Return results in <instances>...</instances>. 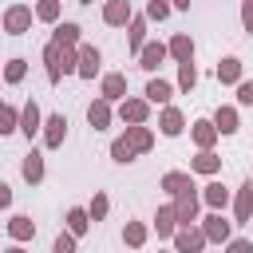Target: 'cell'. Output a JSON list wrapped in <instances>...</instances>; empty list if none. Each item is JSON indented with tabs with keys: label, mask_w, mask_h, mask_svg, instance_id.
<instances>
[{
	"label": "cell",
	"mask_w": 253,
	"mask_h": 253,
	"mask_svg": "<svg viewBox=\"0 0 253 253\" xmlns=\"http://www.w3.org/2000/svg\"><path fill=\"white\" fill-rule=\"evenodd\" d=\"M75 59H79V63H75V75H79V79H95L99 67H103V51H99L95 43H79V47H75Z\"/></svg>",
	"instance_id": "6da1fadb"
},
{
	"label": "cell",
	"mask_w": 253,
	"mask_h": 253,
	"mask_svg": "<svg viewBox=\"0 0 253 253\" xmlns=\"http://www.w3.org/2000/svg\"><path fill=\"white\" fill-rule=\"evenodd\" d=\"M170 241H174V253H202V249H206L202 225H178Z\"/></svg>",
	"instance_id": "7a4b0ae2"
},
{
	"label": "cell",
	"mask_w": 253,
	"mask_h": 253,
	"mask_svg": "<svg viewBox=\"0 0 253 253\" xmlns=\"http://www.w3.org/2000/svg\"><path fill=\"white\" fill-rule=\"evenodd\" d=\"M32 20H36V16H32V8H28V4H12V8L4 12V20H0V24H4V32H8V36H24V32H32Z\"/></svg>",
	"instance_id": "3957f363"
},
{
	"label": "cell",
	"mask_w": 253,
	"mask_h": 253,
	"mask_svg": "<svg viewBox=\"0 0 253 253\" xmlns=\"http://www.w3.org/2000/svg\"><path fill=\"white\" fill-rule=\"evenodd\" d=\"M119 119H123L126 126H142V123L150 119V103L138 99V95H126V99L119 103Z\"/></svg>",
	"instance_id": "277c9868"
},
{
	"label": "cell",
	"mask_w": 253,
	"mask_h": 253,
	"mask_svg": "<svg viewBox=\"0 0 253 253\" xmlns=\"http://www.w3.org/2000/svg\"><path fill=\"white\" fill-rule=\"evenodd\" d=\"M198 210H202V198H198V186L174 198V217H178V225H194V221H198Z\"/></svg>",
	"instance_id": "5b68a950"
},
{
	"label": "cell",
	"mask_w": 253,
	"mask_h": 253,
	"mask_svg": "<svg viewBox=\"0 0 253 253\" xmlns=\"http://www.w3.org/2000/svg\"><path fill=\"white\" fill-rule=\"evenodd\" d=\"M63 138H67V115L55 111V115L43 119V146H47V150H59Z\"/></svg>",
	"instance_id": "8992f818"
},
{
	"label": "cell",
	"mask_w": 253,
	"mask_h": 253,
	"mask_svg": "<svg viewBox=\"0 0 253 253\" xmlns=\"http://www.w3.org/2000/svg\"><path fill=\"white\" fill-rule=\"evenodd\" d=\"M99 99H107V103H123V99H126V75H123V71H107L103 83H99Z\"/></svg>",
	"instance_id": "52a82bcc"
},
{
	"label": "cell",
	"mask_w": 253,
	"mask_h": 253,
	"mask_svg": "<svg viewBox=\"0 0 253 253\" xmlns=\"http://www.w3.org/2000/svg\"><path fill=\"white\" fill-rule=\"evenodd\" d=\"M130 16H134L130 0H107V8H103V24L107 28H126Z\"/></svg>",
	"instance_id": "ba28073f"
},
{
	"label": "cell",
	"mask_w": 253,
	"mask_h": 253,
	"mask_svg": "<svg viewBox=\"0 0 253 253\" xmlns=\"http://www.w3.org/2000/svg\"><path fill=\"white\" fill-rule=\"evenodd\" d=\"M162 63H166V43H158V40H146V43H142V51H138V67L154 75Z\"/></svg>",
	"instance_id": "9c48e42d"
},
{
	"label": "cell",
	"mask_w": 253,
	"mask_h": 253,
	"mask_svg": "<svg viewBox=\"0 0 253 253\" xmlns=\"http://www.w3.org/2000/svg\"><path fill=\"white\" fill-rule=\"evenodd\" d=\"M202 233H206V241H221V245H225V241L233 237V229H229V221H225L221 213H213V210H210V213L202 217Z\"/></svg>",
	"instance_id": "30bf717a"
},
{
	"label": "cell",
	"mask_w": 253,
	"mask_h": 253,
	"mask_svg": "<svg viewBox=\"0 0 253 253\" xmlns=\"http://www.w3.org/2000/svg\"><path fill=\"white\" fill-rule=\"evenodd\" d=\"M233 221L237 225H249L253 221V182H241V190L233 198Z\"/></svg>",
	"instance_id": "8fae6325"
},
{
	"label": "cell",
	"mask_w": 253,
	"mask_h": 253,
	"mask_svg": "<svg viewBox=\"0 0 253 253\" xmlns=\"http://www.w3.org/2000/svg\"><path fill=\"white\" fill-rule=\"evenodd\" d=\"M142 99H146V103H154V107H170V99H174V83H166V79L150 75V83H146Z\"/></svg>",
	"instance_id": "7c38bea8"
},
{
	"label": "cell",
	"mask_w": 253,
	"mask_h": 253,
	"mask_svg": "<svg viewBox=\"0 0 253 253\" xmlns=\"http://www.w3.org/2000/svg\"><path fill=\"white\" fill-rule=\"evenodd\" d=\"M40 126H43V115H40L36 99H28V103L20 107V134H24V138H36Z\"/></svg>",
	"instance_id": "4fadbf2b"
},
{
	"label": "cell",
	"mask_w": 253,
	"mask_h": 253,
	"mask_svg": "<svg viewBox=\"0 0 253 253\" xmlns=\"http://www.w3.org/2000/svg\"><path fill=\"white\" fill-rule=\"evenodd\" d=\"M166 55H170L174 63H190V59H194V40H190V32H178V36H170V43H166Z\"/></svg>",
	"instance_id": "5bb4252c"
},
{
	"label": "cell",
	"mask_w": 253,
	"mask_h": 253,
	"mask_svg": "<svg viewBox=\"0 0 253 253\" xmlns=\"http://www.w3.org/2000/svg\"><path fill=\"white\" fill-rule=\"evenodd\" d=\"M158 130H162L166 138H178V134L186 130V115H182L178 107H162V115H158Z\"/></svg>",
	"instance_id": "9a60e30c"
},
{
	"label": "cell",
	"mask_w": 253,
	"mask_h": 253,
	"mask_svg": "<svg viewBox=\"0 0 253 253\" xmlns=\"http://www.w3.org/2000/svg\"><path fill=\"white\" fill-rule=\"evenodd\" d=\"M190 138H194L198 150H213V142H217V126H213L210 119H198V123H190Z\"/></svg>",
	"instance_id": "2e32d148"
},
{
	"label": "cell",
	"mask_w": 253,
	"mask_h": 253,
	"mask_svg": "<svg viewBox=\"0 0 253 253\" xmlns=\"http://www.w3.org/2000/svg\"><path fill=\"white\" fill-rule=\"evenodd\" d=\"M20 174H24V182H28V186H40V182H43V174H47V170H43V154H40V150H28V154H24V162H20Z\"/></svg>",
	"instance_id": "e0dca14e"
},
{
	"label": "cell",
	"mask_w": 253,
	"mask_h": 253,
	"mask_svg": "<svg viewBox=\"0 0 253 253\" xmlns=\"http://www.w3.org/2000/svg\"><path fill=\"white\" fill-rule=\"evenodd\" d=\"M198 198H202V202H206V206H210V210H213V213H221V210H225V206H229V202H233V198H229V190H225V186H221V182H206V186H202V194H198Z\"/></svg>",
	"instance_id": "ac0fdd59"
},
{
	"label": "cell",
	"mask_w": 253,
	"mask_h": 253,
	"mask_svg": "<svg viewBox=\"0 0 253 253\" xmlns=\"http://www.w3.org/2000/svg\"><path fill=\"white\" fill-rule=\"evenodd\" d=\"M221 170V154H213V150H198L194 158H190V174H206V178H213Z\"/></svg>",
	"instance_id": "d6986e66"
},
{
	"label": "cell",
	"mask_w": 253,
	"mask_h": 253,
	"mask_svg": "<svg viewBox=\"0 0 253 253\" xmlns=\"http://www.w3.org/2000/svg\"><path fill=\"white\" fill-rule=\"evenodd\" d=\"M79 24L75 20H59L55 24V32H51V43H59V47H79Z\"/></svg>",
	"instance_id": "ffe728a7"
},
{
	"label": "cell",
	"mask_w": 253,
	"mask_h": 253,
	"mask_svg": "<svg viewBox=\"0 0 253 253\" xmlns=\"http://www.w3.org/2000/svg\"><path fill=\"white\" fill-rule=\"evenodd\" d=\"M213 126H217V134H233L237 126H241V119H237V107H229V103H221L217 111H213V119H210Z\"/></svg>",
	"instance_id": "44dd1931"
},
{
	"label": "cell",
	"mask_w": 253,
	"mask_h": 253,
	"mask_svg": "<svg viewBox=\"0 0 253 253\" xmlns=\"http://www.w3.org/2000/svg\"><path fill=\"white\" fill-rule=\"evenodd\" d=\"M123 138L130 142V150H134V154H146V150L154 146V130H150L146 123H142V126H126V134H123Z\"/></svg>",
	"instance_id": "7402d4cb"
},
{
	"label": "cell",
	"mask_w": 253,
	"mask_h": 253,
	"mask_svg": "<svg viewBox=\"0 0 253 253\" xmlns=\"http://www.w3.org/2000/svg\"><path fill=\"white\" fill-rule=\"evenodd\" d=\"M166 194H186V190H194V174H186V170H170V174H162V182H158Z\"/></svg>",
	"instance_id": "603a6c76"
},
{
	"label": "cell",
	"mask_w": 253,
	"mask_h": 253,
	"mask_svg": "<svg viewBox=\"0 0 253 253\" xmlns=\"http://www.w3.org/2000/svg\"><path fill=\"white\" fill-rule=\"evenodd\" d=\"M146 28H150V24H146V16H130V24H126V47H130L134 55H138V51H142V43H146Z\"/></svg>",
	"instance_id": "cb8c5ba5"
},
{
	"label": "cell",
	"mask_w": 253,
	"mask_h": 253,
	"mask_svg": "<svg viewBox=\"0 0 253 253\" xmlns=\"http://www.w3.org/2000/svg\"><path fill=\"white\" fill-rule=\"evenodd\" d=\"M217 83H225V87H237L241 83V59L237 55L217 59Z\"/></svg>",
	"instance_id": "d4e9b609"
},
{
	"label": "cell",
	"mask_w": 253,
	"mask_h": 253,
	"mask_svg": "<svg viewBox=\"0 0 253 253\" xmlns=\"http://www.w3.org/2000/svg\"><path fill=\"white\" fill-rule=\"evenodd\" d=\"M111 119H115V111H111V103H107V99H95V103L87 107V123H91L95 130H107V126H111Z\"/></svg>",
	"instance_id": "484cf974"
},
{
	"label": "cell",
	"mask_w": 253,
	"mask_h": 253,
	"mask_svg": "<svg viewBox=\"0 0 253 253\" xmlns=\"http://www.w3.org/2000/svg\"><path fill=\"white\" fill-rule=\"evenodd\" d=\"M174 229H178L174 206H158V213H154V233H158L162 241H170V237H174Z\"/></svg>",
	"instance_id": "4316f807"
},
{
	"label": "cell",
	"mask_w": 253,
	"mask_h": 253,
	"mask_svg": "<svg viewBox=\"0 0 253 253\" xmlns=\"http://www.w3.org/2000/svg\"><path fill=\"white\" fill-rule=\"evenodd\" d=\"M63 221H67V233H71V237H83V233L91 229V217H87V206H71Z\"/></svg>",
	"instance_id": "83f0119b"
},
{
	"label": "cell",
	"mask_w": 253,
	"mask_h": 253,
	"mask_svg": "<svg viewBox=\"0 0 253 253\" xmlns=\"http://www.w3.org/2000/svg\"><path fill=\"white\" fill-rule=\"evenodd\" d=\"M8 237H12V241H32V237H36V221H32L28 213H16V217L8 221Z\"/></svg>",
	"instance_id": "f1b7e54d"
},
{
	"label": "cell",
	"mask_w": 253,
	"mask_h": 253,
	"mask_svg": "<svg viewBox=\"0 0 253 253\" xmlns=\"http://www.w3.org/2000/svg\"><path fill=\"white\" fill-rule=\"evenodd\" d=\"M43 67H47V83H59L63 71H59V43H43Z\"/></svg>",
	"instance_id": "f546056e"
},
{
	"label": "cell",
	"mask_w": 253,
	"mask_h": 253,
	"mask_svg": "<svg viewBox=\"0 0 253 253\" xmlns=\"http://www.w3.org/2000/svg\"><path fill=\"white\" fill-rule=\"evenodd\" d=\"M59 0H36V8H32V16L40 20V24H59Z\"/></svg>",
	"instance_id": "4dcf8cb0"
},
{
	"label": "cell",
	"mask_w": 253,
	"mask_h": 253,
	"mask_svg": "<svg viewBox=\"0 0 253 253\" xmlns=\"http://www.w3.org/2000/svg\"><path fill=\"white\" fill-rule=\"evenodd\" d=\"M146 233H150V229H146L142 221H126V225H123V241H126L130 249H142V245H146Z\"/></svg>",
	"instance_id": "1f68e13d"
},
{
	"label": "cell",
	"mask_w": 253,
	"mask_h": 253,
	"mask_svg": "<svg viewBox=\"0 0 253 253\" xmlns=\"http://www.w3.org/2000/svg\"><path fill=\"white\" fill-rule=\"evenodd\" d=\"M194 87H198V67H194V59H190V63H178V91L190 95Z\"/></svg>",
	"instance_id": "d6a6232c"
},
{
	"label": "cell",
	"mask_w": 253,
	"mask_h": 253,
	"mask_svg": "<svg viewBox=\"0 0 253 253\" xmlns=\"http://www.w3.org/2000/svg\"><path fill=\"white\" fill-rule=\"evenodd\" d=\"M107 210H111V198H107L103 190H95V198L87 202V217H91V221H103V217H107Z\"/></svg>",
	"instance_id": "836d02e7"
},
{
	"label": "cell",
	"mask_w": 253,
	"mask_h": 253,
	"mask_svg": "<svg viewBox=\"0 0 253 253\" xmlns=\"http://www.w3.org/2000/svg\"><path fill=\"white\" fill-rule=\"evenodd\" d=\"M12 130H20V111L12 103H0V134H12Z\"/></svg>",
	"instance_id": "e575fe53"
},
{
	"label": "cell",
	"mask_w": 253,
	"mask_h": 253,
	"mask_svg": "<svg viewBox=\"0 0 253 253\" xmlns=\"http://www.w3.org/2000/svg\"><path fill=\"white\" fill-rule=\"evenodd\" d=\"M28 75V59H20V55H12L8 63H4V83H20Z\"/></svg>",
	"instance_id": "d590c367"
},
{
	"label": "cell",
	"mask_w": 253,
	"mask_h": 253,
	"mask_svg": "<svg viewBox=\"0 0 253 253\" xmlns=\"http://www.w3.org/2000/svg\"><path fill=\"white\" fill-rule=\"evenodd\" d=\"M170 12H174V8H170V0H150L142 16H146V24H162V20L170 16Z\"/></svg>",
	"instance_id": "8d00e7d4"
},
{
	"label": "cell",
	"mask_w": 253,
	"mask_h": 253,
	"mask_svg": "<svg viewBox=\"0 0 253 253\" xmlns=\"http://www.w3.org/2000/svg\"><path fill=\"white\" fill-rule=\"evenodd\" d=\"M111 158H115V162H134L138 154L130 150V142H126V138H115V142H111Z\"/></svg>",
	"instance_id": "74e56055"
},
{
	"label": "cell",
	"mask_w": 253,
	"mask_h": 253,
	"mask_svg": "<svg viewBox=\"0 0 253 253\" xmlns=\"http://www.w3.org/2000/svg\"><path fill=\"white\" fill-rule=\"evenodd\" d=\"M75 63H79L75 59V47H59V71L63 75H75Z\"/></svg>",
	"instance_id": "f35d334b"
},
{
	"label": "cell",
	"mask_w": 253,
	"mask_h": 253,
	"mask_svg": "<svg viewBox=\"0 0 253 253\" xmlns=\"http://www.w3.org/2000/svg\"><path fill=\"white\" fill-rule=\"evenodd\" d=\"M237 107H253V79L237 83Z\"/></svg>",
	"instance_id": "ab89813d"
},
{
	"label": "cell",
	"mask_w": 253,
	"mask_h": 253,
	"mask_svg": "<svg viewBox=\"0 0 253 253\" xmlns=\"http://www.w3.org/2000/svg\"><path fill=\"white\" fill-rule=\"evenodd\" d=\"M75 241H79V237L59 233V237H55V245H51V253H75Z\"/></svg>",
	"instance_id": "60d3db41"
},
{
	"label": "cell",
	"mask_w": 253,
	"mask_h": 253,
	"mask_svg": "<svg viewBox=\"0 0 253 253\" xmlns=\"http://www.w3.org/2000/svg\"><path fill=\"white\" fill-rule=\"evenodd\" d=\"M225 253H253V241L249 237H229L225 241Z\"/></svg>",
	"instance_id": "b9f144b4"
},
{
	"label": "cell",
	"mask_w": 253,
	"mask_h": 253,
	"mask_svg": "<svg viewBox=\"0 0 253 253\" xmlns=\"http://www.w3.org/2000/svg\"><path fill=\"white\" fill-rule=\"evenodd\" d=\"M241 28L253 32V0H241Z\"/></svg>",
	"instance_id": "7bdbcfd3"
},
{
	"label": "cell",
	"mask_w": 253,
	"mask_h": 253,
	"mask_svg": "<svg viewBox=\"0 0 253 253\" xmlns=\"http://www.w3.org/2000/svg\"><path fill=\"white\" fill-rule=\"evenodd\" d=\"M8 206H12V186L0 182V210H8Z\"/></svg>",
	"instance_id": "ee69618b"
},
{
	"label": "cell",
	"mask_w": 253,
	"mask_h": 253,
	"mask_svg": "<svg viewBox=\"0 0 253 253\" xmlns=\"http://www.w3.org/2000/svg\"><path fill=\"white\" fill-rule=\"evenodd\" d=\"M170 8H178V12H186V8H190V0H170Z\"/></svg>",
	"instance_id": "f6af8a7d"
},
{
	"label": "cell",
	"mask_w": 253,
	"mask_h": 253,
	"mask_svg": "<svg viewBox=\"0 0 253 253\" xmlns=\"http://www.w3.org/2000/svg\"><path fill=\"white\" fill-rule=\"evenodd\" d=\"M4 253H24V249H20V245H12V249H4Z\"/></svg>",
	"instance_id": "bcb514c9"
},
{
	"label": "cell",
	"mask_w": 253,
	"mask_h": 253,
	"mask_svg": "<svg viewBox=\"0 0 253 253\" xmlns=\"http://www.w3.org/2000/svg\"><path fill=\"white\" fill-rule=\"evenodd\" d=\"M79 4H95V0H79Z\"/></svg>",
	"instance_id": "7dc6e473"
},
{
	"label": "cell",
	"mask_w": 253,
	"mask_h": 253,
	"mask_svg": "<svg viewBox=\"0 0 253 253\" xmlns=\"http://www.w3.org/2000/svg\"><path fill=\"white\" fill-rule=\"evenodd\" d=\"M170 253H174V249H170Z\"/></svg>",
	"instance_id": "c3c4849f"
}]
</instances>
